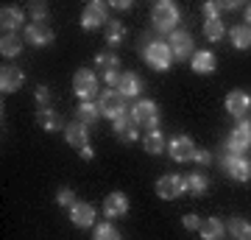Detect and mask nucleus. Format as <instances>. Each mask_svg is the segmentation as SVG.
I'll list each match as a JSON object with an SVG mask.
<instances>
[{
  "label": "nucleus",
  "instance_id": "1",
  "mask_svg": "<svg viewBox=\"0 0 251 240\" xmlns=\"http://www.w3.org/2000/svg\"><path fill=\"white\" fill-rule=\"evenodd\" d=\"M151 20H153V28L162 31V34H168V31H176L179 26V6L171 3V0H159V3H153V11H151Z\"/></svg>",
  "mask_w": 251,
  "mask_h": 240
},
{
  "label": "nucleus",
  "instance_id": "2",
  "mask_svg": "<svg viewBox=\"0 0 251 240\" xmlns=\"http://www.w3.org/2000/svg\"><path fill=\"white\" fill-rule=\"evenodd\" d=\"M145 62H148V67L151 70H171V64H173V53H171V45L168 42H162V39H153V42L145 45Z\"/></svg>",
  "mask_w": 251,
  "mask_h": 240
},
{
  "label": "nucleus",
  "instance_id": "3",
  "mask_svg": "<svg viewBox=\"0 0 251 240\" xmlns=\"http://www.w3.org/2000/svg\"><path fill=\"white\" fill-rule=\"evenodd\" d=\"M131 120H134L140 129L156 132V126H159V109H156L153 101L143 98V101H137L134 107H131Z\"/></svg>",
  "mask_w": 251,
  "mask_h": 240
},
{
  "label": "nucleus",
  "instance_id": "4",
  "mask_svg": "<svg viewBox=\"0 0 251 240\" xmlns=\"http://www.w3.org/2000/svg\"><path fill=\"white\" fill-rule=\"evenodd\" d=\"M109 23V6L100 3V0H92L84 6V14H81V28L84 31H95V28H106Z\"/></svg>",
  "mask_w": 251,
  "mask_h": 240
},
{
  "label": "nucleus",
  "instance_id": "5",
  "mask_svg": "<svg viewBox=\"0 0 251 240\" xmlns=\"http://www.w3.org/2000/svg\"><path fill=\"white\" fill-rule=\"evenodd\" d=\"M73 92L81 98V104H84V101H92L95 92H98V76H95L90 67L75 70V76H73Z\"/></svg>",
  "mask_w": 251,
  "mask_h": 240
},
{
  "label": "nucleus",
  "instance_id": "6",
  "mask_svg": "<svg viewBox=\"0 0 251 240\" xmlns=\"http://www.w3.org/2000/svg\"><path fill=\"white\" fill-rule=\"evenodd\" d=\"M221 165H224L226 176L234 179V182H249L251 179V162L243 157V154H232L226 151L224 160H221Z\"/></svg>",
  "mask_w": 251,
  "mask_h": 240
},
{
  "label": "nucleus",
  "instance_id": "7",
  "mask_svg": "<svg viewBox=\"0 0 251 240\" xmlns=\"http://www.w3.org/2000/svg\"><path fill=\"white\" fill-rule=\"evenodd\" d=\"M98 107H100V115L109 117L112 123H115L117 117L126 115V98L117 92V89H106V92H100Z\"/></svg>",
  "mask_w": 251,
  "mask_h": 240
},
{
  "label": "nucleus",
  "instance_id": "8",
  "mask_svg": "<svg viewBox=\"0 0 251 240\" xmlns=\"http://www.w3.org/2000/svg\"><path fill=\"white\" fill-rule=\"evenodd\" d=\"M168 45H171L173 59H193V56H196V39H193L187 31H173Z\"/></svg>",
  "mask_w": 251,
  "mask_h": 240
},
{
  "label": "nucleus",
  "instance_id": "9",
  "mask_svg": "<svg viewBox=\"0 0 251 240\" xmlns=\"http://www.w3.org/2000/svg\"><path fill=\"white\" fill-rule=\"evenodd\" d=\"M184 190H187V185H184V179L176 176V173H168V176H162L159 182H156V196L168 198V201L184 196Z\"/></svg>",
  "mask_w": 251,
  "mask_h": 240
},
{
  "label": "nucleus",
  "instance_id": "10",
  "mask_svg": "<svg viewBox=\"0 0 251 240\" xmlns=\"http://www.w3.org/2000/svg\"><path fill=\"white\" fill-rule=\"evenodd\" d=\"M168 151H171V157L176 162H190L196 157V142L190 140L187 134H179V137H173L168 142Z\"/></svg>",
  "mask_w": 251,
  "mask_h": 240
},
{
  "label": "nucleus",
  "instance_id": "11",
  "mask_svg": "<svg viewBox=\"0 0 251 240\" xmlns=\"http://www.w3.org/2000/svg\"><path fill=\"white\" fill-rule=\"evenodd\" d=\"M25 39H28V45H34V48H45V45L53 42V28L48 26V23H28Z\"/></svg>",
  "mask_w": 251,
  "mask_h": 240
},
{
  "label": "nucleus",
  "instance_id": "12",
  "mask_svg": "<svg viewBox=\"0 0 251 240\" xmlns=\"http://www.w3.org/2000/svg\"><path fill=\"white\" fill-rule=\"evenodd\" d=\"M249 107H251L249 92H243V89H232V92L226 95V112H229L232 117H237V120H243V117H246Z\"/></svg>",
  "mask_w": 251,
  "mask_h": 240
},
{
  "label": "nucleus",
  "instance_id": "13",
  "mask_svg": "<svg viewBox=\"0 0 251 240\" xmlns=\"http://www.w3.org/2000/svg\"><path fill=\"white\" fill-rule=\"evenodd\" d=\"M249 145H251V123L249 120H240L237 129H232V134H229V151L243 154Z\"/></svg>",
  "mask_w": 251,
  "mask_h": 240
},
{
  "label": "nucleus",
  "instance_id": "14",
  "mask_svg": "<svg viewBox=\"0 0 251 240\" xmlns=\"http://www.w3.org/2000/svg\"><path fill=\"white\" fill-rule=\"evenodd\" d=\"M70 221L75 223L78 229L92 226V223H95V207L87 204V201H75V204L70 207Z\"/></svg>",
  "mask_w": 251,
  "mask_h": 240
},
{
  "label": "nucleus",
  "instance_id": "15",
  "mask_svg": "<svg viewBox=\"0 0 251 240\" xmlns=\"http://www.w3.org/2000/svg\"><path fill=\"white\" fill-rule=\"evenodd\" d=\"M64 140H67V145H73V148H87L90 145V132H87V126L84 123H67L64 126Z\"/></svg>",
  "mask_w": 251,
  "mask_h": 240
},
{
  "label": "nucleus",
  "instance_id": "16",
  "mask_svg": "<svg viewBox=\"0 0 251 240\" xmlns=\"http://www.w3.org/2000/svg\"><path fill=\"white\" fill-rule=\"evenodd\" d=\"M115 134H117V140H120V142L131 145V142L140 137V126L131 120V115H123V117H117V120H115Z\"/></svg>",
  "mask_w": 251,
  "mask_h": 240
},
{
  "label": "nucleus",
  "instance_id": "17",
  "mask_svg": "<svg viewBox=\"0 0 251 240\" xmlns=\"http://www.w3.org/2000/svg\"><path fill=\"white\" fill-rule=\"evenodd\" d=\"M23 81H25V76H23V70L14 67V64H6V67L0 70V89H3V92H17V89L23 87Z\"/></svg>",
  "mask_w": 251,
  "mask_h": 240
},
{
  "label": "nucleus",
  "instance_id": "18",
  "mask_svg": "<svg viewBox=\"0 0 251 240\" xmlns=\"http://www.w3.org/2000/svg\"><path fill=\"white\" fill-rule=\"evenodd\" d=\"M117 92L123 98H137L143 92V79L137 73H120V81H117Z\"/></svg>",
  "mask_w": 251,
  "mask_h": 240
},
{
  "label": "nucleus",
  "instance_id": "19",
  "mask_svg": "<svg viewBox=\"0 0 251 240\" xmlns=\"http://www.w3.org/2000/svg\"><path fill=\"white\" fill-rule=\"evenodd\" d=\"M23 9H17V6H3V11H0V26H3V34H14L20 26H23Z\"/></svg>",
  "mask_w": 251,
  "mask_h": 240
},
{
  "label": "nucleus",
  "instance_id": "20",
  "mask_svg": "<svg viewBox=\"0 0 251 240\" xmlns=\"http://www.w3.org/2000/svg\"><path fill=\"white\" fill-rule=\"evenodd\" d=\"M126 213H128V198H126L123 193L106 196V201H103V215H106V218H123Z\"/></svg>",
  "mask_w": 251,
  "mask_h": 240
},
{
  "label": "nucleus",
  "instance_id": "21",
  "mask_svg": "<svg viewBox=\"0 0 251 240\" xmlns=\"http://www.w3.org/2000/svg\"><path fill=\"white\" fill-rule=\"evenodd\" d=\"M190 67H193V73H198V76H206V73H212L218 67V59H215V53H209V51H198V53L193 56Z\"/></svg>",
  "mask_w": 251,
  "mask_h": 240
},
{
  "label": "nucleus",
  "instance_id": "22",
  "mask_svg": "<svg viewBox=\"0 0 251 240\" xmlns=\"http://www.w3.org/2000/svg\"><path fill=\"white\" fill-rule=\"evenodd\" d=\"M98 117H100V107H95L92 101H84V104H78V109H75V120L84 123V126L98 123Z\"/></svg>",
  "mask_w": 251,
  "mask_h": 240
},
{
  "label": "nucleus",
  "instance_id": "23",
  "mask_svg": "<svg viewBox=\"0 0 251 240\" xmlns=\"http://www.w3.org/2000/svg\"><path fill=\"white\" fill-rule=\"evenodd\" d=\"M201 240H221L224 238L226 226L221 223V218H206V221H201Z\"/></svg>",
  "mask_w": 251,
  "mask_h": 240
},
{
  "label": "nucleus",
  "instance_id": "24",
  "mask_svg": "<svg viewBox=\"0 0 251 240\" xmlns=\"http://www.w3.org/2000/svg\"><path fill=\"white\" fill-rule=\"evenodd\" d=\"M36 120H39V126H42L45 132H59V129L64 132L62 117H59V112H53V109H39V112H36Z\"/></svg>",
  "mask_w": 251,
  "mask_h": 240
},
{
  "label": "nucleus",
  "instance_id": "25",
  "mask_svg": "<svg viewBox=\"0 0 251 240\" xmlns=\"http://www.w3.org/2000/svg\"><path fill=\"white\" fill-rule=\"evenodd\" d=\"M229 39H232V45L237 51H246V48H251V28L246 23L243 26H232L229 28Z\"/></svg>",
  "mask_w": 251,
  "mask_h": 240
},
{
  "label": "nucleus",
  "instance_id": "26",
  "mask_svg": "<svg viewBox=\"0 0 251 240\" xmlns=\"http://www.w3.org/2000/svg\"><path fill=\"white\" fill-rule=\"evenodd\" d=\"M20 51H23V39L17 34H3V39H0V53L6 56V59H17Z\"/></svg>",
  "mask_w": 251,
  "mask_h": 240
},
{
  "label": "nucleus",
  "instance_id": "27",
  "mask_svg": "<svg viewBox=\"0 0 251 240\" xmlns=\"http://www.w3.org/2000/svg\"><path fill=\"white\" fill-rule=\"evenodd\" d=\"M143 145H145V151H148V154H162L165 148H168V140H165V134L156 129V132H148V134H145Z\"/></svg>",
  "mask_w": 251,
  "mask_h": 240
},
{
  "label": "nucleus",
  "instance_id": "28",
  "mask_svg": "<svg viewBox=\"0 0 251 240\" xmlns=\"http://www.w3.org/2000/svg\"><path fill=\"white\" fill-rule=\"evenodd\" d=\"M103 31H106V42L112 45V48L120 45V42H123V36H126V26L120 23V20H109Z\"/></svg>",
  "mask_w": 251,
  "mask_h": 240
},
{
  "label": "nucleus",
  "instance_id": "29",
  "mask_svg": "<svg viewBox=\"0 0 251 240\" xmlns=\"http://www.w3.org/2000/svg\"><path fill=\"white\" fill-rule=\"evenodd\" d=\"M204 34L209 42H221L226 34V28H224V20L218 17V20H204Z\"/></svg>",
  "mask_w": 251,
  "mask_h": 240
},
{
  "label": "nucleus",
  "instance_id": "30",
  "mask_svg": "<svg viewBox=\"0 0 251 240\" xmlns=\"http://www.w3.org/2000/svg\"><path fill=\"white\" fill-rule=\"evenodd\" d=\"M184 185H187V190L193 193V196H204L206 187H209V182H206L204 173H190V176L184 179Z\"/></svg>",
  "mask_w": 251,
  "mask_h": 240
},
{
  "label": "nucleus",
  "instance_id": "31",
  "mask_svg": "<svg viewBox=\"0 0 251 240\" xmlns=\"http://www.w3.org/2000/svg\"><path fill=\"white\" fill-rule=\"evenodd\" d=\"M229 232H232V238L237 240H251V223L246 218H232L229 221Z\"/></svg>",
  "mask_w": 251,
  "mask_h": 240
},
{
  "label": "nucleus",
  "instance_id": "32",
  "mask_svg": "<svg viewBox=\"0 0 251 240\" xmlns=\"http://www.w3.org/2000/svg\"><path fill=\"white\" fill-rule=\"evenodd\" d=\"M95 64L103 67V73H115L117 67H120V59H117V53H112V51H103V53H95Z\"/></svg>",
  "mask_w": 251,
  "mask_h": 240
},
{
  "label": "nucleus",
  "instance_id": "33",
  "mask_svg": "<svg viewBox=\"0 0 251 240\" xmlns=\"http://www.w3.org/2000/svg\"><path fill=\"white\" fill-rule=\"evenodd\" d=\"M95 240H120V232H117L109 221H103V223L95 226Z\"/></svg>",
  "mask_w": 251,
  "mask_h": 240
},
{
  "label": "nucleus",
  "instance_id": "34",
  "mask_svg": "<svg viewBox=\"0 0 251 240\" xmlns=\"http://www.w3.org/2000/svg\"><path fill=\"white\" fill-rule=\"evenodd\" d=\"M28 14L34 17V23H45L48 6H45V3H31V6H28Z\"/></svg>",
  "mask_w": 251,
  "mask_h": 240
},
{
  "label": "nucleus",
  "instance_id": "35",
  "mask_svg": "<svg viewBox=\"0 0 251 240\" xmlns=\"http://www.w3.org/2000/svg\"><path fill=\"white\" fill-rule=\"evenodd\" d=\"M56 201H59L62 207H73L75 204V193H73L70 187H62V190L56 193Z\"/></svg>",
  "mask_w": 251,
  "mask_h": 240
},
{
  "label": "nucleus",
  "instance_id": "36",
  "mask_svg": "<svg viewBox=\"0 0 251 240\" xmlns=\"http://www.w3.org/2000/svg\"><path fill=\"white\" fill-rule=\"evenodd\" d=\"M36 104H39V109H50V89L48 87H36Z\"/></svg>",
  "mask_w": 251,
  "mask_h": 240
},
{
  "label": "nucleus",
  "instance_id": "37",
  "mask_svg": "<svg viewBox=\"0 0 251 240\" xmlns=\"http://www.w3.org/2000/svg\"><path fill=\"white\" fill-rule=\"evenodd\" d=\"M181 221H184V229H190V232L201 229V218H198V215H184Z\"/></svg>",
  "mask_w": 251,
  "mask_h": 240
},
{
  "label": "nucleus",
  "instance_id": "38",
  "mask_svg": "<svg viewBox=\"0 0 251 240\" xmlns=\"http://www.w3.org/2000/svg\"><path fill=\"white\" fill-rule=\"evenodd\" d=\"M201 9H204V17H206V20H218V11H221V9H218V3L206 0V3L201 6Z\"/></svg>",
  "mask_w": 251,
  "mask_h": 240
},
{
  "label": "nucleus",
  "instance_id": "39",
  "mask_svg": "<svg viewBox=\"0 0 251 240\" xmlns=\"http://www.w3.org/2000/svg\"><path fill=\"white\" fill-rule=\"evenodd\" d=\"M209 160H212V154L206 151V148H196V157H193V162H198V165H209Z\"/></svg>",
  "mask_w": 251,
  "mask_h": 240
},
{
  "label": "nucleus",
  "instance_id": "40",
  "mask_svg": "<svg viewBox=\"0 0 251 240\" xmlns=\"http://www.w3.org/2000/svg\"><path fill=\"white\" fill-rule=\"evenodd\" d=\"M109 6H112L115 11H128V9H131V3H128V0H112Z\"/></svg>",
  "mask_w": 251,
  "mask_h": 240
},
{
  "label": "nucleus",
  "instance_id": "41",
  "mask_svg": "<svg viewBox=\"0 0 251 240\" xmlns=\"http://www.w3.org/2000/svg\"><path fill=\"white\" fill-rule=\"evenodd\" d=\"M218 9H221V11H234V9H240V3H234V0H226V3H218Z\"/></svg>",
  "mask_w": 251,
  "mask_h": 240
},
{
  "label": "nucleus",
  "instance_id": "42",
  "mask_svg": "<svg viewBox=\"0 0 251 240\" xmlns=\"http://www.w3.org/2000/svg\"><path fill=\"white\" fill-rule=\"evenodd\" d=\"M78 157H81V160H87V162H90L92 157H95V151H92V145H87V148H81V151H78Z\"/></svg>",
  "mask_w": 251,
  "mask_h": 240
},
{
  "label": "nucleus",
  "instance_id": "43",
  "mask_svg": "<svg viewBox=\"0 0 251 240\" xmlns=\"http://www.w3.org/2000/svg\"><path fill=\"white\" fill-rule=\"evenodd\" d=\"M246 26L251 28V3H249V6H246Z\"/></svg>",
  "mask_w": 251,
  "mask_h": 240
}]
</instances>
